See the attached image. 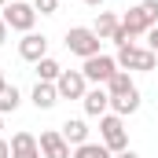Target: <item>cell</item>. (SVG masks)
<instances>
[{
	"mask_svg": "<svg viewBox=\"0 0 158 158\" xmlns=\"http://www.w3.org/2000/svg\"><path fill=\"white\" fill-rule=\"evenodd\" d=\"M118 70H155L158 66V55L151 48H136V44H125L118 48Z\"/></svg>",
	"mask_w": 158,
	"mask_h": 158,
	"instance_id": "obj_4",
	"label": "cell"
},
{
	"mask_svg": "<svg viewBox=\"0 0 158 158\" xmlns=\"http://www.w3.org/2000/svg\"><path fill=\"white\" fill-rule=\"evenodd\" d=\"M99 143H103L110 155H121V151H129L125 118H118V114H103V118H99Z\"/></svg>",
	"mask_w": 158,
	"mask_h": 158,
	"instance_id": "obj_2",
	"label": "cell"
},
{
	"mask_svg": "<svg viewBox=\"0 0 158 158\" xmlns=\"http://www.w3.org/2000/svg\"><path fill=\"white\" fill-rule=\"evenodd\" d=\"M147 48H151V52H155V55H158V26H155V30H151V33H147Z\"/></svg>",
	"mask_w": 158,
	"mask_h": 158,
	"instance_id": "obj_21",
	"label": "cell"
},
{
	"mask_svg": "<svg viewBox=\"0 0 158 158\" xmlns=\"http://www.w3.org/2000/svg\"><path fill=\"white\" fill-rule=\"evenodd\" d=\"M70 158H114V155H110L103 143H92V140H88V143L74 147V155H70Z\"/></svg>",
	"mask_w": 158,
	"mask_h": 158,
	"instance_id": "obj_18",
	"label": "cell"
},
{
	"mask_svg": "<svg viewBox=\"0 0 158 158\" xmlns=\"http://www.w3.org/2000/svg\"><path fill=\"white\" fill-rule=\"evenodd\" d=\"M118 26H121V19H118V15H110V11H99V19H96V26H92V30H96V37H99V40H110Z\"/></svg>",
	"mask_w": 158,
	"mask_h": 158,
	"instance_id": "obj_16",
	"label": "cell"
},
{
	"mask_svg": "<svg viewBox=\"0 0 158 158\" xmlns=\"http://www.w3.org/2000/svg\"><path fill=\"white\" fill-rule=\"evenodd\" d=\"M0 19L7 22V30H19V33H33L37 11H33V4H26V0H11V4H4V15H0Z\"/></svg>",
	"mask_w": 158,
	"mask_h": 158,
	"instance_id": "obj_3",
	"label": "cell"
},
{
	"mask_svg": "<svg viewBox=\"0 0 158 158\" xmlns=\"http://www.w3.org/2000/svg\"><path fill=\"white\" fill-rule=\"evenodd\" d=\"M19 103H22L19 88H15V85H4V88H0V114H11V110H19Z\"/></svg>",
	"mask_w": 158,
	"mask_h": 158,
	"instance_id": "obj_17",
	"label": "cell"
},
{
	"mask_svg": "<svg viewBox=\"0 0 158 158\" xmlns=\"http://www.w3.org/2000/svg\"><path fill=\"white\" fill-rule=\"evenodd\" d=\"M37 74H40V81H52V85H55V81H59V74H63V66H59L52 55H44V59L37 63Z\"/></svg>",
	"mask_w": 158,
	"mask_h": 158,
	"instance_id": "obj_19",
	"label": "cell"
},
{
	"mask_svg": "<svg viewBox=\"0 0 158 158\" xmlns=\"http://www.w3.org/2000/svg\"><path fill=\"white\" fill-rule=\"evenodd\" d=\"M85 4H92V7H99V4H103V0H85Z\"/></svg>",
	"mask_w": 158,
	"mask_h": 158,
	"instance_id": "obj_25",
	"label": "cell"
},
{
	"mask_svg": "<svg viewBox=\"0 0 158 158\" xmlns=\"http://www.w3.org/2000/svg\"><path fill=\"white\" fill-rule=\"evenodd\" d=\"M81 103H85V114H92V118H103V114H110V92H107L103 85L88 88Z\"/></svg>",
	"mask_w": 158,
	"mask_h": 158,
	"instance_id": "obj_10",
	"label": "cell"
},
{
	"mask_svg": "<svg viewBox=\"0 0 158 158\" xmlns=\"http://www.w3.org/2000/svg\"><path fill=\"white\" fill-rule=\"evenodd\" d=\"M19 55H22L26 63H40V59L48 55V37H44V33H22Z\"/></svg>",
	"mask_w": 158,
	"mask_h": 158,
	"instance_id": "obj_8",
	"label": "cell"
},
{
	"mask_svg": "<svg viewBox=\"0 0 158 158\" xmlns=\"http://www.w3.org/2000/svg\"><path fill=\"white\" fill-rule=\"evenodd\" d=\"M103 88L110 92V99H118V96H129V92H132L136 85H132V77H129V70H118V74H114L110 81H107Z\"/></svg>",
	"mask_w": 158,
	"mask_h": 158,
	"instance_id": "obj_15",
	"label": "cell"
},
{
	"mask_svg": "<svg viewBox=\"0 0 158 158\" xmlns=\"http://www.w3.org/2000/svg\"><path fill=\"white\" fill-rule=\"evenodd\" d=\"M7 147H11V158H44V155H40V143H37V136H33V132H15Z\"/></svg>",
	"mask_w": 158,
	"mask_h": 158,
	"instance_id": "obj_11",
	"label": "cell"
},
{
	"mask_svg": "<svg viewBox=\"0 0 158 158\" xmlns=\"http://www.w3.org/2000/svg\"><path fill=\"white\" fill-rule=\"evenodd\" d=\"M81 74L85 81H96V85H107V81L118 74V59L114 55H92V59H85V66H81Z\"/></svg>",
	"mask_w": 158,
	"mask_h": 158,
	"instance_id": "obj_6",
	"label": "cell"
},
{
	"mask_svg": "<svg viewBox=\"0 0 158 158\" xmlns=\"http://www.w3.org/2000/svg\"><path fill=\"white\" fill-rule=\"evenodd\" d=\"M55 7H59V0H33V11H40V15H55Z\"/></svg>",
	"mask_w": 158,
	"mask_h": 158,
	"instance_id": "obj_20",
	"label": "cell"
},
{
	"mask_svg": "<svg viewBox=\"0 0 158 158\" xmlns=\"http://www.w3.org/2000/svg\"><path fill=\"white\" fill-rule=\"evenodd\" d=\"M4 4H7V0H0V7H4Z\"/></svg>",
	"mask_w": 158,
	"mask_h": 158,
	"instance_id": "obj_28",
	"label": "cell"
},
{
	"mask_svg": "<svg viewBox=\"0 0 158 158\" xmlns=\"http://www.w3.org/2000/svg\"><path fill=\"white\" fill-rule=\"evenodd\" d=\"M55 92H59V99H85L88 81H85L81 70H63L59 81H55Z\"/></svg>",
	"mask_w": 158,
	"mask_h": 158,
	"instance_id": "obj_7",
	"label": "cell"
},
{
	"mask_svg": "<svg viewBox=\"0 0 158 158\" xmlns=\"http://www.w3.org/2000/svg\"><path fill=\"white\" fill-rule=\"evenodd\" d=\"M140 110V92L132 88L129 96H118V99H110V114H118V118H125V114H136Z\"/></svg>",
	"mask_w": 158,
	"mask_h": 158,
	"instance_id": "obj_14",
	"label": "cell"
},
{
	"mask_svg": "<svg viewBox=\"0 0 158 158\" xmlns=\"http://www.w3.org/2000/svg\"><path fill=\"white\" fill-rule=\"evenodd\" d=\"M0 132H4V121H0ZM0 140H4V136H0Z\"/></svg>",
	"mask_w": 158,
	"mask_h": 158,
	"instance_id": "obj_27",
	"label": "cell"
},
{
	"mask_svg": "<svg viewBox=\"0 0 158 158\" xmlns=\"http://www.w3.org/2000/svg\"><path fill=\"white\" fill-rule=\"evenodd\" d=\"M4 40H7V22L0 19V44H4Z\"/></svg>",
	"mask_w": 158,
	"mask_h": 158,
	"instance_id": "obj_23",
	"label": "cell"
},
{
	"mask_svg": "<svg viewBox=\"0 0 158 158\" xmlns=\"http://www.w3.org/2000/svg\"><path fill=\"white\" fill-rule=\"evenodd\" d=\"M55 103H59L55 85H52V81H37V85H33V107H37V110H52Z\"/></svg>",
	"mask_w": 158,
	"mask_h": 158,
	"instance_id": "obj_12",
	"label": "cell"
},
{
	"mask_svg": "<svg viewBox=\"0 0 158 158\" xmlns=\"http://www.w3.org/2000/svg\"><path fill=\"white\" fill-rule=\"evenodd\" d=\"M121 26L129 30V37H140V33H151L158 26V0H140L136 7L125 11Z\"/></svg>",
	"mask_w": 158,
	"mask_h": 158,
	"instance_id": "obj_1",
	"label": "cell"
},
{
	"mask_svg": "<svg viewBox=\"0 0 158 158\" xmlns=\"http://www.w3.org/2000/svg\"><path fill=\"white\" fill-rule=\"evenodd\" d=\"M59 132H63V140H66V143H74V147L88 143V125H85L81 118H70V121H63V129H59Z\"/></svg>",
	"mask_w": 158,
	"mask_h": 158,
	"instance_id": "obj_13",
	"label": "cell"
},
{
	"mask_svg": "<svg viewBox=\"0 0 158 158\" xmlns=\"http://www.w3.org/2000/svg\"><path fill=\"white\" fill-rule=\"evenodd\" d=\"M0 158H11V147H7V140H0Z\"/></svg>",
	"mask_w": 158,
	"mask_h": 158,
	"instance_id": "obj_22",
	"label": "cell"
},
{
	"mask_svg": "<svg viewBox=\"0 0 158 158\" xmlns=\"http://www.w3.org/2000/svg\"><path fill=\"white\" fill-rule=\"evenodd\" d=\"M66 48L81 59H92V55H99V37L92 26H74V30H66Z\"/></svg>",
	"mask_w": 158,
	"mask_h": 158,
	"instance_id": "obj_5",
	"label": "cell"
},
{
	"mask_svg": "<svg viewBox=\"0 0 158 158\" xmlns=\"http://www.w3.org/2000/svg\"><path fill=\"white\" fill-rule=\"evenodd\" d=\"M114 158H140L136 151H121V155H114Z\"/></svg>",
	"mask_w": 158,
	"mask_h": 158,
	"instance_id": "obj_24",
	"label": "cell"
},
{
	"mask_svg": "<svg viewBox=\"0 0 158 158\" xmlns=\"http://www.w3.org/2000/svg\"><path fill=\"white\" fill-rule=\"evenodd\" d=\"M4 85H7V81H4V70H0V88H4Z\"/></svg>",
	"mask_w": 158,
	"mask_h": 158,
	"instance_id": "obj_26",
	"label": "cell"
},
{
	"mask_svg": "<svg viewBox=\"0 0 158 158\" xmlns=\"http://www.w3.org/2000/svg\"><path fill=\"white\" fill-rule=\"evenodd\" d=\"M37 143H40V155L44 158H70V143H66L63 132H55V129H44Z\"/></svg>",
	"mask_w": 158,
	"mask_h": 158,
	"instance_id": "obj_9",
	"label": "cell"
}]
</instances>
